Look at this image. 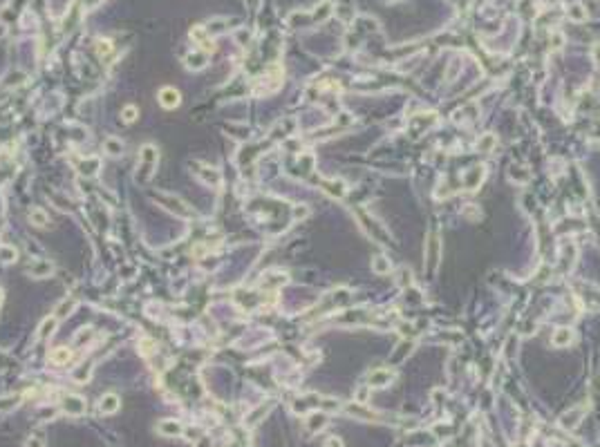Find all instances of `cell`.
Here are the masks:
<instances>
[{
  "mask_svg": "<svg viewBox=\"0 0 600 447\" xmlns=\"http://www.w3.org/2000/svg\"><path fill=\"white\" fill-rule=\"evenodd\" d=\"M484 172H486V168H484V166H475V168H470L466 175H464V184H466L468 190H475L479 184H482Z\"/></svg>",
  "mask_w": 600,
  "mask_h": 447,
  "instance_id": "8992f818",
  "label": "cell"
},
{
  "mask_svg": "<svg viewBox=\"0 0 600 447\" xmlns=\"http://www.w3.org/2000/svg\"><path fill=\"white\" fill-rule=\"evenodd\" d=\"M110 52V41H101L99 43V54H108Z\"/></svg>",
  "mask_w": 600,
  "mask_h": 447,
  "instance_id": "f546056e",
  "label": "cell"
},
{
  "mask_svg": "<svg viewBox=\"0 0 600 447\" xmlns=\"http://www.w3.org/2000/svg\"><path fill=\"white\" fill-rule=\"evenodd\" d=\"M121 407V400H119L117 393H103L99 400V409L103 411V414H114V411Z\"/></svg>",
  "mask_w": 600,
  "mask_h": 447,
  "instance_id": "52a82bcc",
  "label": "cell"
},
{
  "mask_svg": "<svg viewBox=\"0 0 600 447\" xmlns=\"http://www.w3.org/2000/svg\"><path fill=\"white\" fill-rule=\"evenodd\" d=\"M396 378V373L392 371V369H374V371H369V376H367V384H369V389L372 387H376V389H383V387H387L392 380Z\"/></svg>",
  "mask_w": 600,
  "mask_h": 447,
  "instance_id": "6da1fadb",
  "label": "cell"
},
{
  "mask_svg": "<svg viewBox=\"0 0 600 447\" xmlns=\"http://www.w3.org/2000/svg\"><path fill=\"white\" fill-rule=\"evenodd\" d=\"M267 409H271V402H269L267 407H260V409H256V411H253V414H251V416L247 418V420H249V425H256V422H258V416L267 414Z\"/></svg>",
  "mask_w": 600,
  "mask_h": 447,
  "instance_id": "484cf974",
  "label": "cell"
},
{
  "mask_svg": "<svg viewBox=\"0 0 600 447\" xmlns=\"http://www.w3.org/2000/svg\"><path fill=\"white\" fill-rule=\"evenodd\" d=\"M63 411L70 416H81L85 411V400L81 396H67L63 400Z\"/></svg>",
  "mask_w": 600,
  "mask_h": 447,
  "instance_id": "5b68a950",
  "label": "cell"
},
{
  "mask_svg": "<svg viewBox=\"0 0 600 447\" xmlns=\"http://www.w3.org/2000/svg\"><path fill=\"white\" fill-rule=\"evenodd\" d=\"M157 431H159L161 436H179L181 431H184V425H181L179 420H161L159 425H157Z\"/></svg>",
  "mask_w": 600,
  "mask_h": 447,
  "instance_id": "9c48e42d",
  "label": "cell"
},
{
  "mask_svg": "<svg viewBox=\"0 0 600 447\" xmlns=\"http://www.w3.org/2000/svg\"><path fill=\"white\" fill-rule=\"evenodd\" d=\"M320 186H323V190L327 192L329 197H334V199H340V197L347 192V184L340 179H325Z\"/></svg>",
  "mask_w": 600,
  "mask_h": 447,
  "instance_id": "277c9868",
  "label": "cell"
},
{
  "mask_svg": "<svg viewBox=\"0 0 600 447\" xmlns=\"http://www.w3.org/2000/svg\"><path fill=\"white\" fill-rule=\"evenodd\" d=\"M30 273H32L34 277H47L52 273V264L50 262H43V259H41V262H34L32 266H30Z\"/></svg>",
  "mask_w": 600,
  "mask_h": 447,
  "instance_id": "5bb4252c",
  "label": "cell"
},
{
  "mask_svg": "<svg viewBox=\"0 0 600 447\" xmlns=\"http://www.w3.org/2000/svg\"><path fill=\"white\" fill-rule=\"evenodd\" d=\"M582 411H584V409L580 407V409H571L569 414H564V416H562V420H560V422H562V427H567V429H573V427L580 422L578 418L582 416Z\"/></svg>",
  "mask_w": 600,
  "mask_h": 447,
  "instance_id": "2e32d148",
  "label": "cell"
},
{
  "mask_svg": "<svg viewBox=\"0 0 600 447\" xmlns=\"http://www.w3.org/2000/svg\"><path fill=\"white\" fill-rule=\"evenodd\" d=\"M573 338H575V333L571 326H558V329L553 331V335H551V344L562 349V347H569V344L573 342Z\"/></svg>",
  "mask_w": 600,
  "mask_h": 447,
  "instance_id": "7a4b0ae2",
  "label": "cell"
},
{
  "mask_svg": "<svg viewBox=\"0 0 600 447\" xmlns=\"http://www.w3.org/2000/svg\"><path fill=\"white\" fill-rule=\"evenodd\" d=\"M159 103L164 105L166 110H172L181 103V94L177 92L175 88H161L159 90Z\"/></svg>",
  "mask_w": 600,
  "mask_h": 447,
  "instance_id": "3957f363",
  "label": "cell"
},
{
  "mask_svg": "<svg viewBox=\"0 0 600 447\" xmlns=\"http://www.w3.org/2000/svg\"><path fill=\"white\" fill-rule=\"evenodd\" d=\"M367 393H369V384H363V387L356 391V402L358 405H365L367 402Z\"/></svg>",
  "mask_w": 600,
  "mask_h": 447,
  "instance_id": "d4e9b609",
  "label": "cell"
},
{
  "mask_svg": "<svg viewBox=\"0 0 600 447\" xmlns=\"http://www.w3.org/2000/svg\"><path fill=\"white\" fill-rule=\"evenodd\" d=\"M70 358H72V351L67 347H56L54 351L50 353V362H54V364H67Z\"/></svg>",
  "mask_w": 600,
  "mask_h": 447,
  "instance_id": "7c38bea8",
  "label": "cell"
},
{
  "mask_svg": "<svg viewBox=\"0 0 600 447\" xmlns=\"http://www.w3.org/2000/svg\"><path fill=\"white\" fill-rule=\"evenodd\" d=\"M593 61H596V63H600V43H596V45H593Z\"/></svg>",
  "mask_w": 600,
  "mask_h": 447,
  "instance_id": "4dcf8cb0",
  "label": "cell"
},
{
  "mask_svg": "<svg viewBox=\"0 0 600 447\" xmlns=\"http://www.w3.org/2000/svg\"><path fill=\"white\" fill-rule=\"evenodd\" d=\"M372 271L376 273V275H387V273L392 271V264H390V259H387V257H383V255L374 257V259H372Z\"/></svg>",
  "mask_w": 600,
  "mask_h": 447,
  "instance_id": "8fae6325",
  "label": "cell"
},
{
  "mask_svg": "<svg viewBox=\"0 0 600 447\" xmlns=\"http://www.w3.org/2000/svg\"><path fill=\"white\" fill-rule=\"evenodd\" d=\"M30 222L34 226H38V228H45L47 224H50V217H47V213L43 208H32L30 213Z\"/></svg>",
  "mask_w": 600,
  "mask_h": 447,
  "instance_id": "4fadbf2b",
  "label": "cell"
},
{
  "mask_svg": "<svg viewBox=\"0 0 600 447\" xmlns=\"http://www.w3.org/2000/svg\"><path fill=\"white\" fill-rule=\"evenodd\" d=\"M25 447H45V440H43L41 436H30V438H27V443H25Z\"/></svg>",
  "mask_w": 600,
  "mask_h": 447,
  "instance_id": "4316f807",
  "label": "cell"
},
{
  "mask_svg": "<svg viewBox=\"0 0 600 447\" xmlns=\"http://www.w3.org/2000/svg\"><path fill=\"white\" fill-rule=\"evenodd\" d=\"M0 304H3V288H0Z\"/></svg>",
  "mask_w": 600,
  "mask_h": 447,
  "instance_id": "d6a6232c",
  "label": "cell"
},
{
  "mask_svg": "<svg viewBox=\"0 0 600 447\" xmlns=\"http://www.w3.org/2000/svg\"><path fill=\"white\" fill-rule=\"evenodd\" d=\"M16 257H18V251L14 246H9V244H3V246H0V259H3L5 264L16 262Z\"/></svg>",
  "mask_w": 600,
  "mask_h": 447,
  "instance_id": "44dd1931",
  "label": "cell"
},
{
  "mask_svg": "<svg viewBox=\"0 0 600 447\" xmlns=\"http://www.w3.org/2000/svg\"><path fill=\"white\" fill-rule=\"evenodd\" d=\"M137 114H139V110L134 108V105H126V108L121 110V117H123V121L126 123H132L134 119H137Z\"/></svg>",
  "mask_w": 600,
  "mask_h": 447,
  "instance_id": "cb8c5ba5",
  "label": "cell"
},
{
  "mask_svg": "<svg viewBox=\"0 0 600 447\" xmlns=\"http://www.w3.org/2000/svg\"><path fill=\"white\" fill-rule=\"evenodd\" d=\"M567 16L571 18V21H575V23H582V21H587V9H584L580 3H575V5H571V7H569Z\"/></svg>",
  "mask_w": 600,
  "mask_h": 447,
  "instance_id": "ac0fdd59",
  "label": "cell"
},
{
  "mask_svg": "<svg viewBox=\"0 0 600 447\" xmlns=\"http://www.w3.org/2000/svg\"><path fill=\"white\" fill-rule=\"evenodd\" d=\"M152 349H155V342H152V340H148V338H143L141 340V353L148 355V353H152Z\"/></svg>",
  "mask_w": 600,
  "mask_h": 447,
  "instance_id": "83f0119b",
  "label": "cell"
},
{
  "mask_svg": "<svg viewBox=\"0 0 600 447\" xmlns=\"http://www.w3.org/2000/svg\"><path fill=\"white\" fill-rule=\"evenodd\" d=\"M305 425H307V429H309L311 434H316V431L325 429V425H327V416H325L323 411H314V414L307 416Z\"/></svg>",
  "mask_w": 600,
  "mask_h": 447,
  "instance_id": "ba28073f",
  "label": "cell"
},
{
  "mask_svg": "<svg viewBox=\"0 0 600 447\" xmlns=\"http://www.w3.org/2000/svg\"><path fill=\"white\" fill-rule=\"evenodd\" d=\"M186 61H188V63H186L188 67H193V70H202V67L206 65V52H202V54H195V56L190 54Z\"/></svg>",
  "mask_w": 600,
  "mask_h": 447,
  "instance_id": "603a6c76",
  "label": "cell"
},
{
  "mask_svg": "<svg viewBox=\"0 0 600 447\" xmlns=\"http://www.w3.org/2000/svg\"><path fill=\"white\" fill-rule=\"evenodd\" d=\"M101 0H83V5L85 7H94V5H99Z\"/></svg>",
  "mask_w": 600,
  "mask_h": 447,
  "instance_id": "1f68e13d",
  "label": "cell"
},
{
  "mask_svg": "<svg viewBox=\"0 0 600 447\" xmlns=\"http://www.w3.org/2000/svg\"><path fill=\"white\" fill-rule=\"evenodd\" d=\"M139 161H141V166L146 168V172L150 175V172H152L150 168L157 163V152H155V148H152V146H146V148H143V150L139 152Z\"/></svg>",
  "mask_w": 600,
  "mask_h": 447,
  "instance_id": "30bf717a",
  "label": "cell"
},
{
  "mask_svg": "<svg viewBox=\"0 0 600 447\" xmlns=\"http://www.w3.org/2000/svg\"><path fill=\"white\" fill-rule=\"evenodd\" d=\"M437 259H439V242H437V235H433L428 244V262H430V271H435Z\"/></svg>",
  "mask_w": 600,
  "mask_h": 447,
  "instance_id": "d6986e66",
  "label": "cell"
},
{
  "mask_svg": "<svg viewBox=\"0 0 600 447\" xmlns=\"http://www.w3.org/2000/svg\"><path fill=\"white\" fill-rule=\"evenodd\" d=\"M74 306H76V300H74V297H70V300H63L59 306H56L54 315H56V318H59V320H63L65 315H70V311L74 309Z\"/></svg>",
  "mask_w": 600,
  "mask_h": 447,
  "instance_id": "ffe728a7",
  "label": "cell"
},
{
  "mask_svg": "<svg viewBox=\"0 0 600 447\" xmlns=\"http://www.w3.org/2000/svg\"><path fill=\"white\" fill-rule=\"evenodd\" d=\"M323 447H345V445H343V440H340L338 436H329V438H325Z\"/></svg>",
  "mask_w": 600,
  "mask_h": 447,
  "instance_id": "f1b7e54d",
  "label": "cell"
},
{
  "mask_svg": "<svg viewBox=\"0 0 600 447\" xmlns=\"http://www.w3.org/2000/svg\"><path fill=\"white\" fill-rule=\"evenodd\" d=\"M493 146H495V137H493V134H484L477 141V150H482V152H491Z\"/></svg>",
  "mask_w": 600,
  "mask_h": 447,
  "instance_id": "7402d4cb",
  "label": "cell"
},
{
  "mask_svg": "<svg viewBox=\"0 0 600 447\" xmlns=\"http://www.w3.org/2000/svg\"><path fill=\"white\" fill-rule=\"evenodd\" d=\"M59 322H61V320L56 318V315L47 318V320L41 324V329H38V338H47V335H52V333H54V329L59 326Z\"/></svg>",
  "mask_w": 600,
  "mask_h": 447,
  "instance_id": "9a60e30c",
  "label": "cell"
},
{
  "mask_svg": "<svg viewBox=\"0 0 600 447\" xmlns=\"http://www.w3.org/2000/svg\"><path fill=\"white\" fill-rule=\"evenodd\" d=\"M103 148H105V152H108V155H112V157H119V155L123 152V143L119 141V139H114V137L105 139V141H103Z\"/></svg>",
  "mask_w": 600,
  "mask_h": 447,
  "instance_id": "e0dca14e",
  "label": "cell"
}]
</instances>
